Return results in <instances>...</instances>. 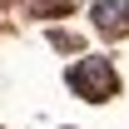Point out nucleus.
<instances>
[{"instance_id": "f03ea898", "label": "nucleus", "mask_w": 129, "mask_h": 129, "mask_svg": "<svg viewBox=\"0 0 129 129\" xmlns=\"http://www.w3.org/2000/svg\"><path fill=\"white\" fill-rule=\"evenodd\" d=\"M94 30H99V35H109V40L129 35V0H124V5L99 0V5H94Z\"/></svg>"}, {"instance_id": "7ed1b4c3", "label": "nucleus", "mask_w": 129, "mask_h": 129, "mask_svg": "<svg viewBox=\"0 0 129 129\" xmlns=\"http://www.w3.org/2000/svg\"><path fill=\"white\" fill-rule=\"evenodd\" d=\"M80 0H30V15L35 20H55V15H70Z\"/></svg>"}, {"instance_id": "f257e3e1", "label": "nucleus", "mask_w": 129, "mask_h": 129, "mask_svg": "<svg viewBox=\"0 0 129 129\" xmlns=\"http://www.w3.org/2000/svg\"><path fill=\"white\" fill-rule=\"evenodd\" d=\"M70 89L80 99H89V104H104V99L119 94V75H114L109 60H80L70 70Z\"/></svg>"}, {"instance_id": "20e7f679", "label": "nucleus", "mask_w": 129, "mask_h": 129, "mask_svg": "<svg viewBox=\"0 0 129 129\" xmlns=\"http://www.w3.org/2000/svg\"><path fill=\"white\" fill-rule=\"evenodd\" d=\"M5 5H10V0H0V10H5Z\"/></svg>"}]
</instances>
